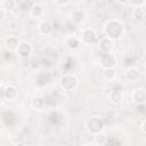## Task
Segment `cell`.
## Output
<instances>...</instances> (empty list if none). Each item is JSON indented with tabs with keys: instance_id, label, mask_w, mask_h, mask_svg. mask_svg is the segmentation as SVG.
<instances>
[{
	"instance_id": "obj_1",
	"label": "cell",
	"mask_w": 146,
	"mask_h": 146,
	"mask_svg": "<svg viewBox=\"0 0 146 146\" xmlns=\"http://www.w3.org/2000/svg\"><path fill=\"white\" fill-rule=\"evenodd\" d=\"M122 31H123L122 24L116 22V21H111L105 26V32H106V34L108 35L110 39H116L117 36L121 35Z\"/></svg>"
},
{
	"instance_id": "obj_2",
	"label": "cell",
	"mask_w": 146,
	"mask_h": 146,
	"mask_svg": "<svg viewBox=\"0 0 146 146\" xmlns=\"http://www.w3.org/2000/svg\"><path fill=\"white\" fill-rule=\"evenodd\" d=\"M103 129V120L98 116H92L87 122V130L90 133H98Z\"/></svg>"
},
{
	"instance_id": "obj_3",
	"label": "cell",
	"mask_w": 146,
	"mask_h": 146,
	"mask_svg": "<svg viewBox=\"0 0 146 146\" xmlns=\"http://www.w3.org/2000/svg\"><path fill=\"white\" fill-rule=\"evenodd\" d=\"M62 86L66 89V90H72L75 86H76V79L73 75L66 74L62 78Z\"/></svg>"
},
{
	"instance_id": "obj_4",
	"label": "cell",
	"mask_w": 146,
	"mask_h": 146,
	"mask_svg": "<svg viewBox=\"0 0 146 146\" xmlns=\"http://www.w3.org/2000/svg\"><path fill=\"white\" fill-rule=\"evenodd\" d=\"M16 50H17V54L21 57H26V56H29L31 54L32 47H31V44L29 42L23 41V42H19V44H18V47H17Z\"/></svg>"
},
{
	"instance_id": "obj_5",
	"label": "cell",
	"mask_w": 146,
	"mask_h": 146,
	"mask_svg": "<svg viewBox=\"0 0 146 146\" xmlns=\"http://www.w3.org/2000/svg\"><path fill=\"white\" fill-rule=\"evenodd\" d=\"M102 65L105 67V68H113L114 65H115V58L113 55L111 54H104L103 57H102Z\"/></svg>"
},
{
	"instance_id": "obj_6",
	"label": "cell",
	"mask_w": 146,
	"mask_h": 146,
	"mask_svg": "<svg viewBox=\"0 0 146 146\" xmlns=\"http://www.w3.org/2000/svg\"><path fill=\"white\" fill-rule=\"evenodd\" d=\"M96 33L92 30H84L82 32V40L86 43H92L96 41Z\"/></svg>"
},
{
	"instance_id": "obj_7",
	"label": "cell",
	"mask_w": 146,
	"mask_h": 146,
	"mask_svg": "<svg viewBox=\"0 0 146 146\" xmlns=\"http://www.w3.org/2000/svg\"><path fill=\"white\" fill-rule=\"evenodd\" d=\"M2 96L6 97L8 100H13L17 97V89L13 86H8L3 91H2Z\"/></svg>"
},
{
	"instance_id": "obj_8",
	"label": "cell",
	"mask_w": 146,
	"mask_h": 146,
	"mask_svg": "<svg viewBox=\"0 0 146 146\" xmlns=\"http://www.w3.org/2000/svg\"><path fill=\"white\" fill-rule=\"evenodd\" d=\"M132 97H133V100L138 104H141L146 100V91L144 89H137L133 91L132 94Z\"/></svg>"
},
{
	"instance_id": "obj_9",
	"label": "cell",
	"mask_w": 146,
	"mask_h": 146,
	"mask_svg": "<svg viewBox=\"0 0 146 146\" xmlns=\"http://www.w3.org/2000/svg\"><path fill=\"white\" fill-rule=\"evenodd\" d=\"M99 49L100 50H103V51H105V52H107V51H110L111 49H112V47H113V41L110 39V38H103L100 41H99Z\"/></svg>"
},
{
	"instance_id": "obj_10",
	"label": "cell",
	"mask_w": 146,
	"mask_h": 146,
	"mask_svg": "<svg viewBox=\"0 0 146 146\" xmlns=\"http://www.w3.org/2000/svg\"><path fill=\"white\" fill-rule=\"evenodd\" d=\"M39 31H40V33L43 34V35L50 34L51 31H52V25H51L49 22L43 21V22H41V23L39 24Z\"/></svg>"
},
{
	"instance_id": "obj_11",
	"label": "cell",
	"mask_w": 146,
	"mask_h": 146,
	"mask_svg": "<svg viewBox=\"0 0 146 146\" xmlns=\"http://www.w3.org/2000/svg\"><path fill=\"white\" fill-rule=\"evenodd\" d=\"M18 44H19V42H18V40H17L16 36H9V38H7V40H6V47H7L9 50L17 49Z\"/></svg>"
},
{
	"instance_id": "obj_12",
	"label": "cell",
	"mask_w": 146,
	"mask_h": 146,
	"mask_svg": "<svg viewBox=\"0 0 146 146\" xmlns=\"http://www.w3.org/2000/svg\"><path fill=\"white\" fill-rule=\"evenodd\" d=\"M49 80H50L49 73H40V74L38 75V78H36V84H38L39 87H42V86L47 84V83L49 82Z\"/></svg>"
},
{
	"instance_id": "obj_13",
	"label": "cell",
	"mask_w": 146,
	"mask_h": 146,
	"mask_svg": "<svg viewBox=\"0 0 146 146\" xmlns=\"http://www.w3.org/2000/svg\"><path fill=\"white\" fill-rule=\"evenodd\" d=\"M125 76H127V79L129 81H136L139 78V71L137 68H135V67H131V68H129L127 71Z\"/></svg>"
},
{
	"instance_id": "obj_14",
	"label": "cell",
	"mask_w": 146,
	"mask_h": 146,
	"mask_svg": "<svg viewBox=\"0 0 146 146\" xmlns=\"http://www.w3.org/2000/svg\"><path fill=\"white\" fill-rule=\"evenodd\" d=\"M46 104H47V102L42 97H36V98H34L32 100V106L34 108H42V107H44Z\"/></svg>"
},
{
	"instance_id": "obj_15",
	"label": "cell",
	"mask_w": 146,
	"mask_h": 146,
	"mask_svg": "<svg viewBox=\"0 0 146 146\" xmlns=\"http://www.w3.org/2000/svg\"><path fill=\"white\" fill-rule=\"evenodd\" d=\"M122 98V95H121V91L120 90H113L110 95V99L113 104H117Z\"/></svg>"
},
{
	"instance_id": "obj_16",
	"label": "cell",
	"mask_w": 146,
	"mask_h": 146,
	"mask_svg": "<svg viewBox=\"0 0 146 146\" xmlns=\"http://www.w3.org/2000/svg\"><path fill=\"white\" fill-rule=\"evenodd\" d=\"M115 119H116V113H115L114 111L108 110V111H105V112H104V120H105L107 123L113 122Z\"/></svg>"
},
{
	"instance_id": "obj_17",
	"label": "cell",
	"mask_w": 146,
	"mask_h": 146,
	"mask_svg": "<svg viewBox=\"0 0 146 146\" xmlns=\"http://www.w3.org/2000/svg\"><path fill=\"white\" fill-rule=\"evenodd\" d=\"M106 143H107V137L104 133H100V132L96 133V136H95V144H97V145H105Z\"/></svg>"
},
{
	"instance_id": "obj_18",
	"label": "cell",
	"mask_w": 146,
	"mask_h": 146,
	"mask_svg": "<svg viewBox=\"0 0 146 146\" xmlns=\"http://www.w3.org/2000/svg\"><path fill=\"white\" fill-rule=\"evenodd\" d=\"M41 13H42V8H41V6H39V5H34V6L31 7V15H32L33 17H38V16H40Z\"/></svg>"
},
{
	"instance_id": "obj_19",
	"label": "cell",
	"mask_w": 146,
	"mask_h": 146,
	"mask_svg": "<svg viewBox=\"0 0 146 146\" xmlns=\"http://www.w3.org/2000/svg\"><path fill=\"white\" fill-rule=\"evenodd\" d=\"M66 44L68 46V48H71V49H74V48H76L78 46H79V40L76 39V38H68L67 40H66Z\"/></svg>"
},
{
	"instance_id": "obj_20",
	"label": "cell",
	"mask_w": 146,
	"mask_h": 146,
	"mask_svg": "<svg viewBox=\"0 0 146 146\" xmlns=\"http://www.w3.org/2000/svg\"><path fill=\"white\" fill-rule=\"evenodd\" d=\"M103 75L105 79L107 80H112L114 76H115V71L113 68H105L104 72H103Z\"/></svg>"
},
{
	"instance_id": "obj_21",
	"label": "cell",
	"mask_w": 146,
	"mask_h": 146,
	"mask_svg": "<svg viewBox=\"0 0 146 146\" xmlns=\"http://www.w3.org/2000/svg\"><path fill=\"white\" fill-rule=\"evenodd\" d=\"M14 6H15V2L13 0H3V2H2L3 9H13Z\"/></svg>"
},
{
	"instance_id": "obj_22",
	"label": "cell",
	"mask_w": 146,
	"mask_h": 146,
	"mask_svg": "<svg viewBox=\"0 0 146 146\" xmlns=\"http://www.w3.org/2000/svg\"><path fill=\"white\" fill-rule=\"evenodd\" d=\"M133 16H135V18L141 19V18L144 17V10H143L140 7L137 8V9H135V11H133Z\"/></svg>"
},
{
	"instance_id": "obj_23",
	"label": "cell",
	"mask_w": 146,
	"mask_h": 146,
	"mask_svg": "<svg viewBox=\"0 0 146 146\" xmlns=\"http://www.w3.org/2000/svg\"><path fill=\"white\" fill-rule=\"evenodd\" d=\"M132 5H136V6H140L143 2H144V0H129Z\"/></svg>"
},
{
	"instance_id": "obj_24",
	"label": "cell",
	"mask_w": 146,
	"mask_h": 146,
	"mask_svg": "<svg viewBox=\"0 0 146 146\" xmlns=\"http://www.w3.org/2000/svg\"><path fill=\"white\" fill-rule=\"evenodd\" d=\"M55 2L58 3V5H65V3L68 2V0H55Z\"/></svg>"
},
{
	"instance_id": "obj_25",
	"label": "cell",
	"mask_w": 146,
	"mask_h": 146,
	"mask_svg": "<svg viewBox=\"0 0 146 146\" xmlns=\"http://www.w3.org/2000/svg\"><path fill=\"white\" fill-rule=\"evenodd\" d=\"M141 129H143V131H144V132L146 133V121H145V122L143 123V127H141Z\"/></svg>"
},
{
	"instance_id": "obj_26",
	"label": "cell",
	"mask_w": 146,
	"mask_h": 146,
	"mask_svg": "<svg viewBox=\"0 0 146 146\" xmlns=\"http://www.w3.org/2000/svg\"><path fill=\"white\" fill-rule=\"evenodd\" d=\"M117 1H120V2H125L127 0H117Z\"/></svg>"
}]
</instances>
